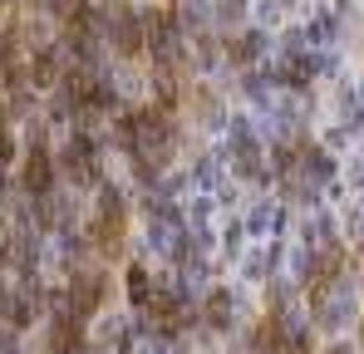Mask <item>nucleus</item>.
Wrapping results in <instances>:
<instances>
[{"label": "nucleus", "instance_id": "nucleus-1", "mask_svg": "<svg viewBox=\"0 0 364 354\" xmlns=\"http://www.w3.org/2000/svg\"><path fill=\"white\" fill-rule=\"evenodd\" d=\"M55 182H60V163H55V153L45 148V138H30L25 163H20V187H25L30 197H55Z\"/></svg>", "mask_w": 364, "mask_h": 354}, {"label": "nucleus", "instance_id": "nucleus-2", "mask_svg": "<svg viewBox=\"0 0 364 354\" xmlns=\"http://www.w3.org/2000/svg\"><path fill=\"white\" fill-rule=\"evenodd\" d=\"M232 315H237V300L227 286H217V291L202 295V305H197V320H207L212 330H232Z\"/></svg>", "mask_w": 364, "mask_h": 354}, {"label": "nucleus", "instance_id": "nucleus-3", "mask_svg": "<svg viewBox=\"0 0 364 354\" xmlns=\"http://www.w3.org/2000/svg\"><path fill=\"white\" fill-rule=\"evenodd\" d=\"M261 35H227V59L232 64H256L261 59Z\"/></svg>", "mask_w": 364, "mask_h": 354}, {"label": "nucleus", "instance_id": "nucleus-4", "mask_svg": "<svg viewBox=\"0 0 364 354\" xmlns=\"http://www.w3.org/2000/svg\"><path fill=\"white\" fill-rule=\"evenodd\" d=\"M360 350H364V315H360Z\"/></svg>", "mask_w": 364, "mask_h": 354}]
</instances>
